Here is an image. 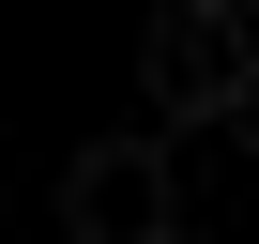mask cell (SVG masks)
I'll return each mask as SVG.
<instances>
[{"instance_id":"cell-2","label":"cell","mask_w":259,"mask_h":244,"mask_svg":"<svg viewBox=\"0 0 259 244\" xmlns=\"http://www.w3.org/2000/svg\"><path fill=\"white\" fill-rule=\"evenodd\" d=\"M153 107H168V122H244V107H259L244 0H168V16H153Z\"/></svg>"},{"instance_id":"cell-1","label":"cell","mask_w":259,"mask_h":244,"mask_svg":"<svg viewBox=\"0 0 259 244\" xmlns=\"http://www.w3.org/2000/svg\"><path fill=\"white\" fill-rule=\"evenodd\" d=\"M61 244H183V198H168V138L153 122L61 153Z\"/></svg>"}]
</instances>
